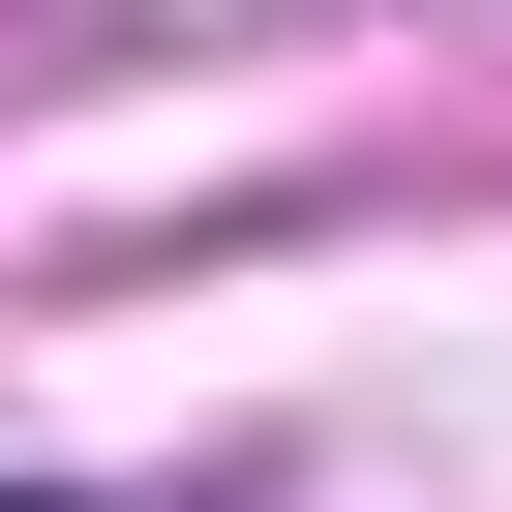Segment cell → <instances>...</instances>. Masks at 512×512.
Wrapping results in <instances>:
<instances>
[{"mask_svg": "<svg viewBox=\"0 0 512 512\" xmlns=\"http://www.w3.org/2000/svg\"><path fill=\"white\" fill-rule=\"evenodd\" d=\"M0 512H61V482H0Z\"/></svg>", "mask_w": 512, "mask_h": 512, "instance_id": "6da1fadb", "label": "cell"}]
</instances>
